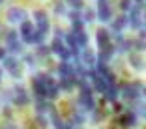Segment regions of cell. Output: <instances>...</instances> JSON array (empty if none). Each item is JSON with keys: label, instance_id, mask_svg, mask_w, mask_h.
Wrapping results in <instances>:
<instances>
[{"label": "cell", "instance_id": "obj_29", "mask_svg": "<svg viewBox=\"0 0 146 129\" xmlns=\"http://www.w3.org/2000/svg\"><path fill=\"white\" fill-rule=\"evenodd\" d=\"M135 114H139V116H144L146 114V107H144V101H142V99L139 103L135 101Z\"/></svg>", "mask_w": 146, "mask_h": 129}, {"label": "cell", "instance_id": "obj_41", "mask_svg": "<svg viewBox=\"0 0 146 129\" xmlns=\"http://www.w3.org/2000/svg\"><path fill=\"white\" fill-rule=\"evenodd\" d=\"M6 56H8V51L6 49H0V60H4Z\"/></svg>", "mask_w": 146, "mask_h": 129}, {"label": "cell", "instance_id": "obj_17", "mask_svg": "<svg viewBox=\"0 0 146 129\" xmlns=\"http://www.w3.org/2000/svg\"><path fill=\"white\" fill-rule=\"evenodd\" d=\"M58 73H60V77H73V65L62 60V64L58 65Z\"/></svg>", "mask_w": 146, "mask_h": 129}, {"label": "cell", "instance_id": "obj_24", "mask_svg": "<svg viewBox=\"0 0 146 129\" xmlns=\"http://www.w3.org/2000/svg\"><path fill=\"white\" fill-rule=\"evenodd\" d=\"M64 39H66V43H68L69 49H79V47H77V41H75V34H73V32L64 34Z\"/></svg>", "mask_w": 146, "mask_h": 129}, {"label": "cell", "instance_id": "obj_25", "mask_svg": "<svg viewBox=\"0 0 146 129\" xmlns=\"http://www.w3.org/2000/svg\"><path fill=\"white\" fill-rule=\"evenodd\" d=\"M58 97V86H49L47 92H45V99H56Z\"/></svg>", "mask_w": 146, "mask_h": 129}, {"label": "cell", "instance_id": "obj_27", "mask_svg": "<svg viewBox=\"0 0 146 129\" xmlns=\"http://www.w3.org/2000/svg\"><path fill=\"white\" fill-rule=\"evenodd\" d=\"M36 124H38L41 129H47L49 127V120H47L45 114H38V116H36Z\"/></svg>", "mask_w": 146, "mask_h": 129}, {"label": "cell", "instance_id": "obj_20", "mask_svg": "<svg viewBox=\"0 0 146 129\" xmlns=\"http://www.w3.org/2000/svg\"><path fill=\"white\" fill-rule=\"evenodd\" d=\"M129 64H131V67L133 69H144V60H142L141 56H137V54H129Z\"/></svg>", "mask_w": 146, "mask_h": 129}, {"label": "cell", "instance_id": "obj_26", "mask_svg": "<svg viewBox=\"0 0 146 129\" xmlns=\"http://www.w3.org/2000/svg\"><path fill=\"white\" fill-rule=\"evenodd\" d=\"M82 26H84V22H82V17H77V19H71V28L73 32H81Z\"/></svg>", "mask_w": 146, "mask_h": 129}, {"label": "cell", "instance_id": "obj_44", "mask_svg": "<svg viewBox=\"0 0 146 129\" xmlns=\"http://www.w3.org/2000/svg\"><path fill=\"white\" fill-rule=\"evenodd\" d=\"M2 2H4V0H0V4H2Z\"/></svg>", "mask_w": 146, "mask_h": 129}, {"label": "cell", "instance_id": "obj_15", "mask_svg": "<svg viewBox=\"0 0 146 129\" xmlns=\"http://www.w3.org/2000/svg\"><path fill=\"white\" fill-rule=\"evenodd\" d=\"M43 36H45V34H41L39 30H34L30 36L23 38V41H25V43H34V45H41V43H43Z\"/></svg>", "mask_w": 146, "mask_h": 129}, {"label": "cell", "instance_id": "obj_38", "mask_svg": "<svg viewBox=\"0 0 146 129\" xmlns=\"http://www.w3.org/2000/svg\"><path fill=\"white\" fill-rule=\"evenodd\" d=\"M112 108H114V112H122V110H124V107H122L118 101H114V103H112Z\"/></svg>", "mask_w": 146, "mask_h": 129}, {"label": "cell", "instance_id": "obj_35", "mask_svg": "<svg viewBox=\"0 0 146 129\" xmlns=\"http://www.w3.org/2000/svg\"><path fill=\"white\" fill-rule=\"evenodd\" d=\"M25 62L30 65V67H34V65H36V58H34V56H30V54H25Z\"/></svg>", "mask_w": 146, "mask_h": 129}, {"label": "cell", "instance_id": "obj_10", "mask_svg": "<svg viewBox=\"0 0 146 129\" xmlns=\"http://www.w3.org/2000/svg\"><path fill=\"white\" fill-rule=\"evenodd\" d=\"M118 94H120V86L118 84H109L107 90L103 92V97H105V101H109V103H114L116 97H118Z\"/></svg>", "mask_w": 146, "mask_h": 129}, {"label": "cell", "instance_id": "obj_13", "mask_svg": "<svg viewBox=\"0 0 146 129\" xmlns=\"http://www.w3.org/2000/svg\"><path fill=\"white\" fill-rule=\"evenodd\" d=\"M51 120H52V124H54V129H73L71 122H62L60 116L56 114V110L51 112Z\"/></svg>", "mask_w": 146, "mask_h": 129}, {"label": "cell", "instance_id": "obj_33", "mask_svg": "<svg viewBox=\"0 0 146 129\" xmlns=\"http://www.w3.org/2000/svg\"><path fill=\"white\" fill-rule=\"evenodd\" d=\"M133 47H135V51H139V52H144V39H135L133 41Z\"/></svg>", "mask_w": 146, "mask_h": 129}, {"label": "cell", "instance_id": "obj_19", "mask_svg": "<svg viewBox=\"0 0 146 129\" xmlns=\"http://www.w3.org/2000/svg\"><path fill=\"white\" fill-rule=\"evenodd\" d=\"M73 34H75V41H77V47H79V49H84L86 45H88V36H86L84 30L73 32Z\"/></svg>", "mask_w": 146, "mask_h": 129}, {"label": "cell", "instance_id": "obj_8", "mask_svg": "<svg viewBox=\"0 0 146 129\" xmlns=\"http://www.w3.org/2000/svg\"><path fill=\"white\" fill-rule=\"evenodd\" d=\"M118 125L120 127H133V125H137V114L133 110L124 112L120 116V120H118Z\"/></svg>", "mask_w": 146, "mask_h": 129}, {"label": "cell", "instance_id": "obj_2", "mask_svg": "<svg viewBox=\"0 0 146 129\" xmlns=\"http://www.w3.org/2000/svg\"><path fill=\"white\" fill-rule=\"evenodd\" d=\"M142 9H144V6H139V4H133L131 6V9H129V26L131 28H135V30H141V28H144V15H142Z\"/></svg>", "mask_w": 146, "mask_h": 129}, {"label": "cell", "instance_id": "obj_11", "mask_svg": "<svg viewBox=\"0 0 146 129\" xmlns=\"http://www.w3.org/2000/svg\"><path fill=\"white\" fill-rule=\"evenodd\" d=\"M96 39H98V47L103 49L105 45H109V41H111V34H109L107 28H99L98 34H96Z\"/></svg>", "mask_w": 146, "mask_h": 129}, {"label": "cell", "instance_id": "obj_3", "mask_svg": "<svg viewBox=\"0 0 146 129\" xmlns=\"http://www.w3.org/2000/svg\"><path fill=\"white\" fill-rule=\"evenodd\" d=\"M2 62H4V67L8 69L9 73H11L13 79H21L23 71H21V65H19V62H17V58H15V56H6Z\"/></svg>", "mask_w": 146, "mask_h": 129}, {"label": "cell", "instance_id": "obj_4", "mask_svg": "<svg viewBox=\"0 0 146 129\" xmlns=\"http://www.w3.org/2000/svg\"><path fill=\"white\" fill-rule=\"evenodd\" d=\"M25 21H28V13L23 8H11L8 11V22H11V24H21V22H25Z\"/></svg>", "mask_w": 146, "mask_h": 129}, {"label": "cell", "instance_id": "obj_7", "mask_svg": "<svg viewBox=\"0 0 146 129\" xmlns=\"http://www.w3.org/2000/svg\"><path fill=\"white\" fill-rule=\"evenodd\" d=\"M81 62H82V65H84V67L94 69L96 67V62H98V56H96L90 49H84V51L81 52Z\"/></svg>", "mask_w": 146, "mask_h": 129}, {"label": "cell", "instance_id": "obj_42", "mask_svg": "<svg viewBox=\"0 0 146 129\" xmlns=\"http://www.w3.org/2000/svg\"><path fill=\"white\" fill-rule=\"evenodd\" d=\"M4 114H6V116H11V110H9V107H4Z\"/></svg>", "mask_w": 146, "mask_h": 129}, {"label": "cell", "instance_id": "obj_23", "mask_svg": "<svg viewBox=\"0 0 146 129\" xmlns=\"http://www.w3.org/2000/svg\"><path fill=\"white\" fill-rule=\"evenodd\" d=\"M71 124L77 125V127H79V125H82V124H84V114H82L81 110L73 112V114H71Z\"/></svg>", "mask_w": 146, "mask_h": 129}, {"label": "cell", "instance_id": "obj_1", "mask_svg": "<svg viewBox=\"0 0 146 129\" xmlns=\"http://www.w3.org/2000/svg\"><path fill=\"white\" fill-rule=\"evenodd\" d=\"M122 92V97L125 99H131V101H137V97H144V86L141 82H133V84H124L120 88Z\"/></svg>", "mask_w": 146, "mask_h": 129}, {"label": "cell", "instance_id": "obj_9", "mask_svg": "<svg viewBox=\"0 0 146 129\" xmlns=\"http://www.w3.org/2000/svg\"><path fill=\"white\" fill-rule=\"evenodd\" d=\"M79 105H81L82 108H86V110H94L96 108V99L92 94H82L81 92V97H79Z\"/></svg>", "mask_w": 146, "mask_h": 129}, {"label": "cell", "instance_id": "obj_30", "mask_svg": "<svg viewBox=\"0 0 146 129\" xmlns=\"http://www.w3.org/2000/svg\"><path fill=\"white\" fill-rule=\"evenodd\" d=\"M51 54V45H38V56H49Z\"/></svg>", "mask_w": 146, "mask_h": 129}, {"label": "cell", "instance_id": "obj_6", "mask_svg": "<svg viewBox=\"0 0 146 129\" xmlns=\"http://www.w3.org/2000/svg\"><path fill=\"white\" fill-rule=\"evenodd\" d=\"M13 103L19 105V107L30 103V97H28V94H26V90L23 86H15L13 88Z\"/></svg>", "mask_w": 146, "mask_h": 129}, {"label": "cell", "instance_id": "obj_34", "mask_svg": "<svg viewBox=\"0 0 146 129\" xmlns=\"http://www.w3.org/2000/svg\"><path fill=\"white\" fill-rule=\"evenodd\" d=\"M69 6H71L73 9H82V0H73V2H69Z\"/></svg>", "mask_w": 146, "mask_h": 129}, {"label": "cell", "instance_id": "obj_12", "mask_svg": "<svg viewBox=\"0 0 146 129\" xmlns=\"http://www.w3.org/2000/svg\"><path fill=\"white\" fill-rule=\"evenodd\" d=\"M32 86H34V95H36V99H45V92H47V88H45V86H43V82L39 81L38 77L34 79V81H32Z\"/></svg>", "mask_w": 146, "mask_h": 129}, {"label": "cell", "instance_id": "obj_31", "mask_svg": "<svg viewBox=\"0 0 146 129\" xmlns=\"http://www.w3.org/2000/svg\"><path fill=\"white\" fill-rule=\"evenodd\" d=\"M96 19V13L92 11V9H86L84 15H82V22H92Z\"/></svg>", "mask_w": 146, "mask_h": 129}, {"label": "cell", "instance_id": "obj_16", "mask_svg": "<svg viewBox=\"0 0 146 129\" xmlns=\"http://www.w3.org/2000/svg\"><path fill=\"white\" fill-rule=\"evenodd\" d=\"M6 51L11 52V54H23V52H25V47H23L21 41L13 39V41H8V49H6Z\"/></svg>", "mask_w": 146, "mask_h": 129}, {"label": "cell", "instance_id": "obj_36", "mask_svg": "<svg viewBox=\"0 0 146 129\" xmlns=\"http://www.w3.org/2000/svg\"><path fill=\"white\" fill-rule=\"evenodd\" d=\"M0 129H17V125H15V124H11V122H6V124H2V125H0Z\"/></svg>", "mask_w": 146, "mask_h": 129}, {"label": "cell", "instance_id": "obj_18", "mask_svg": "<svg viewBox=\"0 0 146 129\" xmlns=\"http://www.w3.org/2000/svg\"><path fill=\"white\" fill-rule=\"evenodd\" d=\"M73 86H75V77H62V81L58 82V90L69 92Z\"/></svg>", "mask_w": 146, "mask_h": 129}, {"label": "cell", "instance_id": "obj_43", "mask_svg": "<svg viewBox=\"0 0 146 129\" xmlns=\"http://www.w3.org/2000/svg\"><path fill=\"white\" fill-rule=\"evenodd\" d=\"M0 81H2V67H0Z\"/></svg>", "mask_w": 146, "mask_h": 129}, {"label": "cell", "instance_id": "obj_21", "mask_svg": "<svg viewBox=\"0 0 146 129\" xmlns=\"http://www.w3.org/2000/svg\"><path fill=\"white\" fill-rule=\"evenodd\" d=\"M32 32H34V24H32V21H25V22H21V36H23V38L30 36Z\"/></svg>", "mask_w": 146, "mask_h": 129}, {"label": "cell", "instance_id": "obj_45", "mask_svg": "<svg viewBox=\"0 0 146 129\" xmlns=\"http://www.w3.org/2000/svg\"><path fill=\"white\" fill-rule=\"evenodd\" d=\"M68 2H73V0H68Z\"/></svg>", "mask_w": 146, "mask_h": 129}, {"label": "cell", "instance_id": "obj_37", "mask_svg": "<svg viewBox=\"0 0 146 129\" xmlns=\"http://www.w3.org/2000/svg\"><path fill=\"white\" fill-rule=\"evenodd\" d=\"M6 39H8V41H13V39H17V32H8V36H6Z\"/></svg>", "mask_w": 146, "mask_h": 129}, {"label": "cell", "instance_id": "obj_22", "mask_svg": "<svg viewBox=\"0 0 146 129\" xmlns=\"http://www.w3.org/2000/svg\"><path fill=\"white\" fill-rule=\"evenodd\" d=\"M131 47H133V41H129V39H122V41L118 43L116 51H118V52H129V51H131Z\"/></svg>", "mask_w": 146, "mask_h": 129}, {"label": "cell", "instance_id": "obj_14", "mask_svg": "<svg viewBox=\"0 0 146 129\" xmlns=\"http://www.w3.org/2000/svg\"><path fill=\"white\" fill-rule=\"evenodd\" d=\"M36 110H38V114H51V112H54V107L51 103H47L45 99H39L36 103Z\"/></svg>", "mask_w": 146, "mask_h": 129}, {"label": "cell", "instance_id": "obj_40", "mask_svg": "<svg viewBox=\"0 0 146 129\" xmlns=\"http://www.w3.org/2000/svg\"><path fill=\"white\" fill-rule=\"evenodd\" d=\"M64 11H66L64 4H58V6H56V13H58V15H60V13H64Z\"/></svg>", "mask_w": 146, "mask_h": 129}, {"label": "cell", "instance_id": "obj_28", "mask_svg": "<svg viewBox=\"0 0 146 129\" xmlns=\"http://www.w3.org/2000/svg\"><path fill=\"white\" fill-rule=\"evenodd\" d=\"M38 79L43 82V86H45V88H49V86H54V81H52L51 75H38Z\"/></svg>", "mask_w": 146, "mask_h": 129}, {"label": "cell", "instance_id": "obj_32", "mask_svg": "<svg viewBox=\"0 0 146 129\" xmlns=\"http://www.w3.org/2000/svg\"><path fill=\"white\" fill-rule=\"evenodd\" d=\"M133 6V0H120V9L122 11H129Z\"/></svg>", "mask_w": 146, "mask_h": 129}, {"label": "cell", "instance_id": "obj_5", "mask_svg": "<svg viewBox=\"0 0 146 129\" xmlns=\"http://www.w3.org/2000/svg\"><path fill=\"white\" fill-rule=\"evenodd\" d=\"M96 17H98L101 22L111 21L112 11H111V6L107 4V0H99V4H98V13H96Z\"/></svg>", "mask_w": 146, "mask_h": 129}, {"label": "cell", "instance_id": "obj_39", "mask_svg": "<svg viewBox=\"0 0 146 129\" xmlns=\"http://www.w3.org/2000/svg\"><path fill=\"white\" fill-rule=\"evenodd\" d=\"M54 34H56L54 38H58V39H64V34H66V32H62L60 28H56V30H54Z\"/></svg>", "mask_w": 146, "mask_h": 129}]
</instances>
